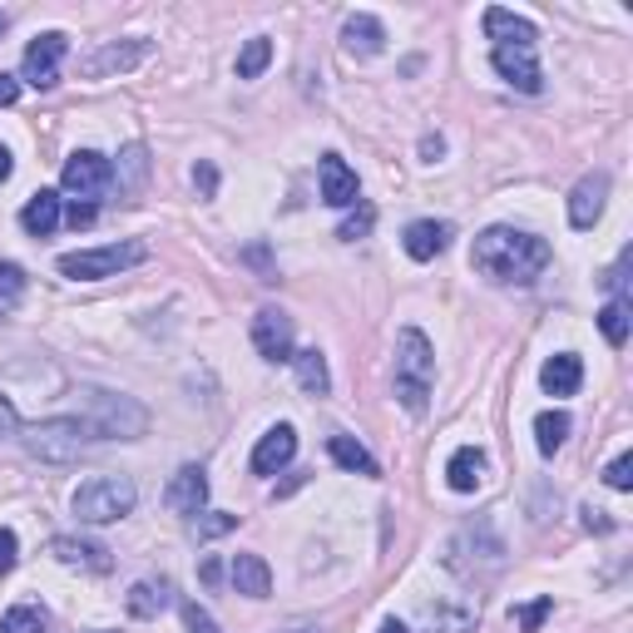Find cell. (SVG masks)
Here are the masks:
<instances>
[{"label": "cell", "instance_id": "15", "mask_svg": "<svg viewBox=\"0 0 633 633\" xmlns=\"http://www.w3.org/2000/svg\"><path fill=\"white\" fill-rule=\"evenodd\" d=\"M292 455H297V431L282 421V425H273V431L257 441V451H253V475H277L287 460H292Z\"/></svg>", "mask_w": 633, "mask_h": 633}, {"label": "cell", "instance_id": "32", "mask_svg": "<svg viewBox=\"0 0 633 633\" xmlns=\"http://www.w3.org/2000/svg\"><path fill=\"white\" fill-rule=\"evenodd\" d=\"M0 633H45V613L30 609V603H15V609L0 619Z\"/></svg>", "mask_w": 633, "mask_h": 633}, {"label": "cell", "instance_id": "13", "mask_svg": "<svg viewBox=\"0 0 633 633\" xmlns=\"http://www.w3.org/2000/svg\"><path fill=\"white\" fill-rule=\"evenodd\" d=\"M49 554H55L59 564H69V569H89V574H109V549L95 540H75V534H55L49 540Z\"/></svg>", "mask_w": 633, "mask_h": 633}, {"label": "cell", "instance_id": "23", "mask_svg": "<svg viewBox=\"0 0 633 633\" xmlns=\"http://www.w3.org/2000/svg\"><path fill=\"white\" fill-rule=\"evenodd\" d=\"M445 480H451V490L470 495L475 485L485 480V451H475V445H460V451L445 460Z\"/></svg>", "mask_w": 633, "mask_h": 633}, {"label": "cell", "instance_id": "9", "mask_svg": "<svg viewBox=\"0 0 633 633\" xmlns=\"http://www.w3.org/2000/svg\"><path fill=\"white\" fill-rule=\"evenodd\" d=\"M253 346L263 362H292V316L277 312V307H263L253 316Z\"/></svg>", "mask_w": 633, "mask_h": 633}, {"label": "cell", "instance_id": "38", "mask_svg": "<svg viewBox=\"0 0 633 633\" xmlns=\"http://www.w3.org/2000/svg\"><path fill=\"white\" fill-rule=\"evenodd\" d=\"M59 218H65V223L79 233V227H89V223H95V218H99V208H95V203H79V198H75V203H69Z\"/></svg>", "mask_w": 633, "mask_h": 633}, {"label": "cell", "instance_id": "45", "mask_svg": "<svg viewBox=\"0 0 633 633\" xmlns=\"http://www.w3.org/2000/svg\"><path fill=\"white\" fill-rule=\"evenodd\" d=\"M381 633H406V623H401V619H386V623H381Z\"/></svg>", "mask_w": 633, "mask_h": 633}, {"label": "cell", "instance_id": "33", "mask_svg": "<svg viewBox=\"0 0 633 633\" xmlns=\"http://www.w3.org/2000/svg\"><path fill=\"white\" fill-rule=\"evenodd\" d=\"M470 629H475V613L470 609H455V613L431 609V633H470Z\"/></svg>", "mask_w": 633, "mask_h": 633}, {"label": "cell", "instance_id": "44", "mask_svg": "<svg viewBox=\"0 0 633 633\" xmlns=\"http://www.w3.org/2000/svg\"><path fill=\"white\" fill-rule=\"evenodd\" d=\"M5 178H10V148L0 144V184H5Z\"/></svg>", "mask_w": 633, "mask_h": 633}, {"label": "cell", "instance_id": "37", "mask_svg": "<svg viewBox=\"0 0 633 633\" xmlns=\"http://www.w3.org/2000/svg\"><path fill=\"white\" fill-rule=\"evenodd\" d=\"M603 480H609V485H613V490H633V455H629V451H623V455H619V460H613V465H609V470H603Z\"/></svg>", "mask_w": 633, "mask_h": 633}, {"label": "cell", "instance_id": "34", "mask_svg": "<svg viewBox=\"0 0 633 633\" xmlns=\"http://www.w3.org/2000/svg\"><path fill=\"white\" fill-rule=\"evenodd\" d=\"M549 609H554V599H534V603H520L510 619H514V629H520V633H534L544 619H549Z\"/></svg>", "mask_w": 633, "mask_h": 633}, {"label": "cell", "instance_id": "11", "mask_svg": "<svg viewBox=\"0 0 633 633\" xmlns=\"http://www.w3.org/2000/svg\"><path fill=\"white\" fill-rule=\"evenodd\" d=\"M603 198H609V174H603V168H593V174H584L579 184H574V193H569V223L579 227V233H589V227L599 223Z\"/></svg>", "mask_w": 633, "mask_h": 633}, {"label": "cell", "instance_id": "36", "mask_svg": "<svg viewBox=\"0 0 633 633\" xmlns=\"http://www.w3.org/2000/svg\"><path fill=\"white\" fill-rule=\"evenodd\" d=\"M184 623H188V633H223V629L213 623V613H208L203 603H193V599L184 603Z\"/></svg>", "mask_w": 633, "mask_h": 633}, {"label": "cell", "instance_id": "8", "mask_svg": "<svg viewBox=\"0 0 633 633\" xmlns=\"http://www.w3.org/2000/svg\"><path fill=\"white\" fill-rule=\"evenodd\" d=\"M69 40L59 35V30H45V35H35L25 45V59H20V79L35 89H55L59 85V59H65Z\"/></svg>", "mask_w": 633, "mask_h": 633}, {"label": "cell", "instance_id": "27", "mask_svg": "<svg viewBox=\"0 0 633 633\" xmlns=\"http://www.w3.org/2000/svg\"><path fill=\"white\" fill-rule=\"evenodd\" d=\"M564 435H569V415H564V411H540V415H534V445H540V455L559 451Z\"/></svg>", "mask_w": 633, "mask_h": 633}, {"label": "cell", "instance_id": "10", "mask_svg": "<svg viewBox=\"0 0 633 633\" xmlns=\"http://www.w3.org/2000/svg\"><path fill=\"white\" fill-rule=\"evenodd\" d=\"M490 59H495V69H500V79H510V85L524 89V95H540V89H544L540 59H534V45H495Z\"/></svg>", "mask_w": 633, "mask_h": 633}, {"label": "cell", "instance_id": "4", "mask_svg": "<svg viewBox=\"0 0 633 633\" xmlns=\"http://www.w3.org/2000/svg\"><path fill=\"white\" fill-rule=\"evenodd\" d=\"M138 490L129 475H95V480H85L75 490V520L79 524H109V520H124L129 510H134Z\"/></svg>", "mask_w": 633, "mask_h": 633}, {"label": "cell", "instance_id": "40", "mask_svg": "<svg viewBox=\"0 0 633 633\" xmlns=\"http://www.w3.org/2000/svg\"><path fill=\"white\" fill-rule=\"evenodd\" d=\"M584 524H589V530H599V534H609V530H613L609 510H593V504H584Z\"/></svg>", "mask_w": 633, "mask_h": 633}, {"label": "cell", "instance_id": "28", "mask_svg": "<svg viewBox=\"0 0 633 633\" xmlns=\"http://www.w3.org/2000/svg\"><path fill=\"white\" fill-rule=\"evenodd\" d=\"M599 332L609 346H623L629 342V297H613L609 307L599 312Z\"/></svg>", "mask_w": 633, "mask_h": 633}, {"label": "cell", "instance_id": "1", "mask_svg": "<svg viewBox=\"0 0 633 633\" xmlns=\"http://www.w3.org/2000/svg\"><path fill=\"white\" fill-rule=\"evenodd\" d=\"M475 273H485L490 282H534L549 267V243L524 227H485L470 247Z\"/></svg>", "mask_w": 633, "mask_h": 633}, {"label": "cell", "instance_id": "35", "mask_svg": "<svg viewBox=\"0 0 633 633\" xmlns=\"http://www.w3.org/2000/svg\"><path fill=\"white\" fill-rule=\"evenodd\" d=\"M371 227H376V208H371V203H362L352 218H346L342 227H336V237H346V243H356V237H366V233H371Z\"/></svg>", "mask_w": 633, "mask_h": 633}, {"label": "cell", "instance_id": "17", "mask_svg": "<svg viewBox=\"0 0 633 633\" xmlns=\"http://www.w3.org/2000/svg\"><path fill=\"white\" fill-rule=\"evenodd\" d=\"M451 233L455 227L451 223H435V218H421V223H411L406 227V253L415 257V263H431V257H441L445 247H451Z\"/></svg>", "mask_w": 633, "mask_h": 633}, {"label": "cell", "instance_id": "46", "mask_svg": "<svg viewBox=\"0 0 633 633\" xmlns=\"http://www.w3.org/2000/svg\"><path fill=\"white\" fill-rule=\"evenodd\" d=\"M5 25H10V20H5V10H0V30H5Z\"/></svg>", "mask_w": 633, "mask_h": 633}, {"label": "cell", "instance_id": "30", "mask_svg": "<svg viewBox=\"0 0 633 633\" xmlns=\"http://www.w3.org/2000/svg\"><path fill=\"white\" fill-rule=\"evenodd\" d=\"M25 297V267L15 263H0V316H10Z\"/></svg>", "mask_w": 633, "mask_h": 633}, {"label": "cell", "instance_id": "41", "mask_svg": "<svg viewBox=\"0 0 633 633\" xmlns=\"http://www.w3.org/2000/svg\"><path fill=\"white\" fill-rule=\"evenodd\" d=\"M15 99H20V79L0 69V109H5V104H15Z\"/></svg>", "mask_w": 633, "mask_h": 633}, {"label": "cell", "instance_id": "2", "mask_svg": "<svg viewBox=\"0 0 633 633\" xmlns=\"http://www.w3.org/2000/svg\"><path fill=\"white\" fill-rule=\"evenodd\" d=\"M431 376H435V352H431V342H425V332L401 326V336H396V396H401L406 411H415V415L425 411Z\"/></svg>", "mask_w": 633, "mask_h": 633}, {"label": "cell", "instance_id": "5", "mask_svg": "<svg viewBox=\"0 0 633 633\" xmlns=\"http://www.w3.org/2000/svg\"><path fill=\"white\" fill-rule=\"evenodd\" d=\"M148 257V243L129 237V243H104V247H85V253H65L59 257V273L75 277V282H95V277H119L124 267H138Z\"/></svg>", "mask_w": 633, "mask_h": 633}, {"label": "cell", "instance_id": "18", "mask_svg": "<svg viewBox=\"0 0 633 633\" xmlns=\"http://www.w3.org/2000/svg\"><path fill=\"white\" fill-rule=\"evenodd\" d=\"M59 203H65V198H59L55 188H40V193H30V203L20 208V227H25L30 237H49L59 227Z\"/></svg>", "mask_w": 633, "mask_h": 633}, {"label": "cell", "instance_id": "22", "mask_svg": "<svg viewBox=\"0 0 633 633\" xmlns=\"http://www.w3.org/2000/svg\"><path fill=\"white\" fill-rule=\"evenodd\" d=\"M124 603H129L134 619H158V613L174 603V584H168V579H138L134 589H129Z\"/></svg>", "mask_w": 633, "mask_h": 633}, {"label": "cell", "instance_id": "43", "mask_svg": "<svg viewBox=\"0 0 633 633\" xmlns=\"http://www.w3.org/2000/svg\"><path fill=\"white\" fill-rule=\"evenodd\" d=\"M193 184L203 188V193H213V188H218V174H213L208 164H198V168H193Z\"/></svg>", "mask_w": 633, "mask_h": 633}, {"label": "cell", "instance_id": "6", "mask_svg": "<svg viewBox=\"0 0 633 633\" xmlns=\"http://www.w3.org/2000/svg\"><path fill=\"white\" fill-rule=\"evenodd\" d=\"M89 431L99 435V441H109V435H119V441H134V435L148 431V411L144 406H134L129 396H114V391H89Z\"/></svg>", "mask_w": 633, "mask_h": 633}, {"label": "cell", "instance_id": "21", "mask_svg": "<svg viewBox=\"0 0 633 633\" xmlns=\"http://www.w3.org/2000/svg\"><path fill=\"white\" fill-rule=\"evenodd\" d=\"M342 45L352 49V55H381V45H386V25L376 15H346V25H342Z\"/></svg>", "mask_w": 633, "mask_h": 633}, {"label": "cell", "instance_id": "29", "mask_svg": "<svg viewBox=\"0 0 633 633\" xmlns=\"http://www.w3.org/2000/svg\"><path fill=\"white\" fill-rule=\"evenodd\" d=\"M267 59H273V40L267 35H253L243 45V55H237V79H257L267 69Z\"/></svg>", "mask_w": 633, "mask_h": 633}, {"label": "cell", "instance_id": "12", "mask_svg": "<svg viewBox=\"0 0 633 633\" xmlns=\"http://www.w3.org/2000/svg\"><path fill=\"white\" fill-rule=\"evenodd\" d=\"M316 178H322V198L332 208H352L356 198H362V188H356V168L346 164L342 154H322V164H316Z\"/></svg>", "mask_w": 633, "mask_h": 633}, {"label": "cell", "instance_id": "31", "mask_svg": "<svg viewBox=\"0 0 633 633\" xmlns=\"http://www.w3.org/2000/svg\"><path fill=\"white\" fill-rule=\"evenodd\" d=\"M188 530H193L198 540H218V534L237 530V514H223V510H198V514H193V524H188Z\"/></svg>", "mask_w": 633, "mask_h": 633}, {"label": "cell", "instance_id": "16", "mask_svg": "<svg viewBox=\"0 0 633 633\" xmlns=\"http://www.w3.org/2000/svg\"><path fill=\"white\" fill-rule=\"evenodd\" d=\"M485 35H490L495 45H534V40H540V30H534V20L514 15V10L490 5V10H485Z\"/></svg>", "mask_w": 633, "mask_h": 633}, {"label": "cell", "instance_id": "26", "mask_svg": "<svg viewBox=\"0 0 633 633\" xmlns=\"http://www.w3.org/2000/svg\"><path fill=\"white\" fill-rule=\"evenodd\" d=\"M292 366H297V381H302V391H312V396H326L332 391V376H326V356L316 352H292Z\"/></svg>", "mask_w": 633, "mask_h": 633}, {"label": "cell", "instance_id": "20", "mask_svg": "<svg viewBox=\"0 0 633 633\" xmlns=\"http://www.w3.org/2000/svg\"><path fill=\"white\" fill-rule=\"evenodd\" d=\"M579 381H584V362L574 352H559V356H549V362L540 366V386L549 396H574Z\"/></svg>", "mask_w": 633, "mask_h": 633}, {"label": "cell", "instance_id": "47", "mask_svg": "<svg viewBox=\"0 0 633 633\" xmlns=\"http://www.w3.org/2000/svg\"><path fill=\"white\" fill-rule=\"evenodd\" d=\"M287 633H316V629H287Z\"/></svg>", "mask_w": 633, "mask_h": 633}, {"label": "cell", "instance_id": "39", "mask_svg": "<svg viewBox=\"0 0 633 633\" xmlns=\"http://www.w3.org/2000/svg\"><path fill=\"white\" fill-rule=\"evenodd\" d=\"M15 559H20V540H15V530H5V524H0V574L15 569Z\"/></svg>", "mask_w": 633, "mask_h": 633}, {"label": "cell", "instance_id": "19", "mask_svg": "<svg viewBox=\"0 0 633 633\" xmlns=\"http://www.w3.org/2000/svg\"><path fill=\"white\" fill-rule=\"evenodd\" d=\"M233 589L247 593V599H267L273 593V569H267L263 554H233Z\"/></svg>", "mask_w": 633, "mask_h": 633}, {"label": "cell", "instance_id": "42", "mask_svg": "<svg viewBox=\"0 0 633 633\" xmlns=\"http://www.w3.org/2000/svg\"><path fill=\"white\" fill-rule=\"evenodd\" d=\"M15 425H20L15 406H10V396H0V435H15Z\"/></svg>", "mask_w": 633, "mask_h": 633}, {"label": "cell", "instance_id": "24", "mask_svg": "<svg viewBox=\"0 0 633 633\" xmlns=\"http://www.w3.org/2000/svg\"><path fill=\"white\" fill-rule=\"evenodd\" d=\"M144 55H148V40H129V45H104L95 59H85V75H89V79H99V75H109V69H129V65H138Z\"/></svg>", "mask_w": 633, "mask_h": 633}, {"label": "cell", "instance_id": "7", "mask_svg": "<svg viewBox=\"0 0 633 633\" xmlns=\"http://www.w3.org/2000/svg\"><path fill=\"white\" fill-rule=\"evenodd\" d=\"M109 178H114V168H109L104 154H95V148H75V154L65 158V174H59V184H65L69 198H79V203H95V198H104Z\"/></svg>", "mask_w": 633, "mask_h": 633}, {"label": "cell", "instance_id": "3", "mask_svg": "<svg viewBox=\"0 0 633 633\" xmlns=\"http://www.w3.org/2000/svg\"><path fill=\"white\" fill-rule=\"evenodd\" d=\"M95 441L99 435L89 431V421H79V415H55V421H40L25 431V451L35 455V460H49V465L79 460Z\"/></svg>", "mask_w": 633, "mask_h": 633}, {"label": "cell", "instance_id": "25", "mask_svg": "<svg viewBox=\"0 0 633 633\" xmlns=\"http://www.w3.org/2000/svg\"><path fill=\"white\" fill-rule=\"evenodd\" d=\"M326 451H332V460L342 465V470H352V475H381V465L371 460V451H366L362 441H352V435H332Z\"/></svg>", "mask_w": 633, "mask_h": 633}, {"label": "cell", "instance_id": "14", "mask_svg": "<svg viewBox=\"0 0 633 633\" xmlns=\"http://www.w3.org/2000/svg\"><path fill=\"white\" fill-rule=\"evenodd\" d=\"M164 504H168L174 514H198V510L208 504V475L198 470V465H184V470L168 480Z\"/></svg>", "mask_w": 633, "mask_h": 633}]
</instances>
